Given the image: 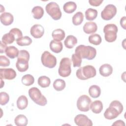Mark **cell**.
<instances>
[{"mask_svg": "<svg viewBox=\"0 0 126 126\" xmlns=\"http://www.w3.org/2000/svg\"><path fill=\"white\" fill-rule=\"evenodd\" d=\"M75 54L81 59H86L88 60L94 59L96 55L95 48L91 46L80 45L75 49Z\"/></svg>", "mask_w": 126, "mask_h": 126, "instance_id": "obj_1", "label": "cell"}, {"mask_svg": "<svg viewBox=\"0 0 126 126\" xmlns=\"http://www.w3.org/2000/svg\"><path fill=\"white\" fill-rule=\"evenodd\" d=\"M29 60L30 54L27 50H21L19 51L16 63V67L19 71L23 72L28 70L29 68L28 62Z\"/></svg>", "mask_w": 126, "mask_h": 126, "instance_id": "obj_2", "label": "cell"}, {"mask_svg": "<svg viewBox=\"0 0 126 126\" xmlns=\"http://www.w3.org/2000/svg\"><path fill=\"white\" fill-rule=\"evenodd\" d=\"M96 74V69L94 66L91 65H85L78 69L76 72L77 77L82 80H87L94 77Z\"/></svg>", "mask_w": 126, "mask_h": 126, "instance_id": "obj_3", "label": "cell"}, {"mask_svg": "<svg viewBox=\"0 0 126 126\" xmlns=\"http://www.w3.org/2000/svg\"><path fill=\"white\" fill-rule=\"evenodd\" d=\"M28 93L30 98L36 104L40 106H45L47 104L46 98L42 94L40 91L37 88H31L29 89Z\"/></svg>", "mask_w": 126, "mask_h": 126, "instance_id": "obj_4", "label": "cell"}, {"mask_svg": "<svg viewBox=\"0 0 126 126\" xmlns=\"http://www.w3.org/2000/svg\"><path fill=\"white\" fill-rule=\"evenodd\" d=\"M103 32L105 40L108 42H113L117 39L118 27L114 24H107L104 26Z\"/></svg>", "mask_w": 126, "mask_h": 126, "instance_id": "obj_5", "label": "cell"}, {"mask_svg": "<svg viewBox=\"0 0 126 126\" xmlns=\"http://www.w3.org/2000/svg\"><path fill=\"white\" fill-rule=\"evenodd\" d=\"M71 72V60L69 58L64 57L62 59L58 69L59 74L63 77L69 76Z\"/></svg>", "mask_w": 126, "mask_h": 126, "instance_id": "obj_6", "label": "cell"}, {"mask_svg": "<svg viewBox=\"0 0 126 126\" xmlns=\"http://www.w3.org/2000/svg\"><path fill=\"white\" fill-rule=\"evenodd\" d=\"M45 10L47 13L55 20H59L62 17V12L57 3L51 1L46 4Z\"/></svg>", "mask_w": 126, "mask_h": 126, "instance_id": "obj_7", "label": "cell"}, {"mask_svg": "<svg viewBox=\"0 0 126 126\" xmlns=\"http://www.w3.org/2000/svg\"><path fill=\"white\" fill-rule=\"evenodd\" d=\"M41 61L44 66L49 68H54L57 64L56 58L47 51H45L42 54Z\"/></svg>", "mask_w": 126, "mask_h": 126, "instance_id": "obj_8", "label": "cell"}, {"mask_svg": "<svg viewBox=\"0 0 126 126\" xmlns=\"http://www.w3.org/2000/svg\"><path fill=\"white\" fill-rule=\"evenodd\" d=\"M91 99L87 95H81L77 101V107L79 110L82 112H87L90 110L92 103Z\"/></svg>", "mask_w": 126, "mask_h": 126, "instance_id": "obj_9", "label": "cell"}, {"mask_svg": "<svg viewBox=\"0 0 126 126\" xmlns=\"http://www.w3.org/2000/svg\"><path fill=\"white\" fill-rule=\"evenodd\" d=\"M116 7L112 4L107 5L101 12V17L104 20L112 19L117 13Z\"/></svg>", "mask_w": 126, "mask_h": 126, "instance_id": "obj_10", "label": "cell"}, {"mask_svg": "<svg viewBox=\"0 0 126 126\" xmlns=\"http://www.w3.org/2000/svg\"><path fill=\"white\" fill-rule=\"evenodd\" d=\"M75 123L79 126H92L93 122L89 118L84 114H79L74 119Z\"/></svg>", "mask_w": 126, "mask_h": 126, "instance_id": "obj_11", "label": "cell"}, {"mask_svg": "<svg viewBox=\"0 0 126 126\" xmlns=\"http://www.w3.org/2000/svg\"><path fill=\"white\" fill-rule=\"evenodd\" d=\"M0 78L6 80H12L16 76V72L11 68H0Z\"/></svg>", "mask_w": 126, "mask_h": 126, "instance_id": "obj_12", "label": "cell"}, {"mask_svg": "<svg viewBox=\"0 0 126 126\" xmlns=\"http://www.w3.org/2000/svg\"><path fill=\"white\" fill-rule=\"evenodd\" d=\"M30 33L34 38H39L43 35L44 29L42 25L40 24H35L31 27Z\"/></svg>", "mask_w": 126, "mask_h": 126, "instance_id": "obj_13", "label": "cell"}, {"mask_svg": "<svg viewBox=\"0 0 126 126\" xmlns=\"http://www.w3.org/2000/svg\"><path fill=\"white\" fill-rule=\"evenodd\" d=\"M120 114V112L117 109L109 105L104 113V117L107 120H113L116 118Z\"/></svg>", "mask_w": 126, "mask_h": 126, "instance_id": "obj_14", "label": "cell"}, {"mask_svg": "<svg viewBox=\"0 0 126 126\" xmlns=\"http://www.w3.org/2000/svg\"><path fill=\"white\" fill-rule=\"evenodd\" d=\"M1 23L4 26L10 25L14 21V17L12 14L9 12H4L0 16Z\"/></svg>", "mask_w": 126, "mask_h": 126, "instance_id": "obj_15", "label": "cell"}, {"mask_svg": "<svg viewBox=\"0 0 126 126\" xmlns=\"http://www.w3.org/2000/svg\"><path fill=\"white\" fill-rule=\"evenodd\" d=\"M99 72L101 76L108 77L112 73L113 67L110 64L105 63L100 66L99 69Z\"/></svg>", "mask_w": 126, "mask_h": 126, "instance_id": "obj_16", "label": "cell"}, {"mask_svg": "<svg viewBox=\"0 0 126 126\" xmlns=\"http://www.w3.org/2000/svg\"><path fill=\"white\" fill-rule=\"evenodd\" d=\"M97 30V26L95 22H86L83 26V31L87 34L94 33Z\"/></svg>", "mask_w": 126, "mask_h": 126, "instance_id": "obj_17", "label": "cell"}, {"mask_svg": "<svg viewBox=\"0 0 126 126\" xmlns=\"http://www.w3.org/2000/svg\"><path fill=\"white\" fill-rule=\"evenodd\" d=\"M90 109H91L93 113L95 114H99L103 109L102 102L99 100H96L92 102L90 105Z\"/></svg>", "mask_w": 126, "mask_h": 126, "instance_id": "obj_18", "label": "cell"}, {"mask_svg": "<svg viewBox=\"0 0 126 126\" xmlns=\"http://www.w3.org/2000/svg\"><path fill=\"white\" fill-rule=\"evenodd\" d=\"M6 55L10 59H14L17 57L19 54L18 49L14 46H8L5 51Z\"/></svg>", "mask_w": 126, "mask_h": 126, "instance_id": "obj_19", "label": "cell"}, {"mask_svg": "<svg viewBox=\"0 0 126 126\" xmlns=\"http://www.w3.org/2000/svg\"><path fill=\"white\" fill-rule=\"evenodd\" d=\"M65 32L61 29H57L54 30L52 33V36L54 40L61 41L65 37Z\"/></svg>", "mask_w": 126, "mask_h": 126, "instance_id": "obj_20", "label": "cell"}, {"mask_svg": "<svg viewBox=\"0 0 126 126\" xmlns=\"http://www.w3.org/2000/svg\"><path fill=\"white\" fill-rule=\"evenodd\" d=\"M50 50L55 53H60L63 48V43L61 41L51 40L49 45Z\"/></svg>", "mask_w": 126, "mask_h": 126, "instance_id": "obj_21", "label": "cell"}, {"mask_svg": "<svg viewBox=\"0 0 126 126\" xmlns=\"http://www.w3.org/2000/svg\"><path fill=\"white\" fill-rule=\"evenodd\" d=\"M77 38L72 35H68L64 41L65 46L68 49H71L73 48L74 46L77 44Z\"/></svg>", "mask_w": 126, "mask_h": 126, "instance_id": "obj_22", "label": "cell"}, {"mask_svg": "<svg viewBox=\"0 0 126 126\" xmlns=\"http://www.w3.org/2000/svg\"><path fill=\"white\" fill-rule=\"evenodd\" d=\"M17 106L20 110H24L27 108L28 105V100L27 97L24 95L20 96L16 102Z\"/></svg>", "mask_w": 126, "mask_h": 126, "instance_id": "obj_23", "label": "cell"}, {"mask_svg": "<svg viewBox=\"0 0 126 126\" xmlns=\"http://www.w3.org/2000/svg\"><path fill=\"white\" fill-rule=\"evenodd\" d=\"M77 5L74 1H68L65 2L63 6V9L65 13L70 14L75 11Z\"/></svg>", "mask_w": 126, "mask_h": 126, "instance_id": "obj_24", "label": "cell"}, {"mask_svg": "<svg viewBox=\"0 0 126 126\" xmlns=\"http://www.w3.org/2000/svg\"><path fill=\"white\" fill-rule=\"evenodd\" d=\"M89 94L92 97L94 98H97L100 95L101 89L97 85H92L89 89Z\"/></svg>", "mask_w": 126, "mask_h": 126, "instance_id": "obj_25", "label": "cell"}, {"mask_svg": "<svg viewBox=\"0 0 126 126\" xmlns=\"http://www.w3.org/2000/svg\"><path fill=\"white\" fill-rule=\"evenodd\" d=\"M14 123L17 126H26L28 123V120L25 115L20 114L15 117Z\"/></svg>", "mask_w": 126, "mask_h": 126, "instance_id": "obj_26", "label": "cell"}, {"mask_svg": "<svg viewBox=\"0 0 126 126\" xmlns=\"http://www.w3.org/2000/svg\"><path fill=\"white\" fill-rule=\"evenodd\" d=\"M32 13L33 14V17L35 19H41L44 14V10L40 6H35L33 7Z\"/></svg>", "mask_w": 126, "mask_h": 126, "instance_id": "obj_27", "label": "cell"}, {"mask_svg": "<svg viewBox=\"0 0 126 126\" xmlns=\"http://www.w3.org/2000/svg\"><path fill=\"white\" fill-rule=\"evenodd\" d=\"M84 20V15L82 12L79 11L76 13L72 17V23L75 26H78L81 24Z\"/></svg>", "mask_w": 126, "mask_h": 126, "instance_id": "obj_28", "label": "cell"}, {"mask_svg": "<svg viewBox=\"0 0 126 126\" xmlns=\"http://www.w3.org/2000/svg\"><path fill=\"white\" fill-rule=\"evenodd\" d=\"M16 40L15 35L11 32L4 34L1 38L2 42L5 44H10Z\"/></svg>", "mask_w": 126, "mask_h": 126, "instance_id": "obj_29", "label": "cell"}, {"mask_svg": "<svg viewBox=\"0 0 126 126\" xmlns=\"http://www.w3.org/2000/svg\"><path fill=\"white\" fill-rule=\"evenodd\" d=\"M97 16V11L93 8H88L85 11V17L87 20L93 21Z\"/></svg>", "mask_w": 126, "mask_h": 126, "instance_id": "obj_30", "label": "cell"}, {"mask_svg": "<svg viewBox=\"0 0 126 126\" xmlns=\"http://www.w3.org/2000/svg\"><path fill=\"white\" fill-rule=\"evenodd\" d=\"M38 84L41 88L48 87L51 83L50 79L46 76H41L39 77L37 80Z\"/></svg>", "mask_w": 126, "mask_h": 126, "instance_id": "obj_31", "label": "cell"}, {"mask_svg": "<svg viewBox=\"0 0 126 126\" xmlns=\"http://www.w3.org/2000/svg\"><path fill=\"white\" fill-rule=\"evenodd\" d=\"M66 86L65 82L61 79H57L53 82V87L54 89L57 91H61L63 90Z\"/></svg>", "mask_w": 126, "mask_h": 126, "instance_id": "obj_32", "label": "cell"}, {"mask_svg": "<svg viewBox=\"0 0 126 126\" xmlns=\"http://www.w3.org/2000/svg\"><path fill=\"white\" fill-rule=\"evenodd\" d=\"M88 39L90 43L95 45H99L102 41L100 35L97 33L91 34L89 36Z\"/></svg>", "mask_w": 126, "mask_h": 126, "instance_id": "obj_33", "label": "cell"}, {"mask_svg": "<svg viewBox=\"0 0 126 126\" xmlns=\"http://www.w3.org/2000/svg\"><path fill=\"white\" fill-rule=\"evenodd\" d=\"M23 84L27 86H30L32 85L34 82V78L31 74H26L24 75L21 79Z\"/></svg>", "mask_w": 126, "mask_h": 126, "instance_id": "obj_34", "label": "cell"}, {"mask_svg": "<svg viewBox=\"0 0 126 126\" xmlns=\"http://www.w3.org/2000/svg\"><path fill=\"white\" fill-rule=\"evenodd\" d=\"M16 43L20 46H28L31 45L32 43V39L29 36H25L17 40Z\"/></svg>", "mask_w": 126, "mask_h": 126, "instance_id": "obj_35", "label": "cell"}, {"mask_svg": "<svg viewBox=\"0 0 126 126\" xmlns=\"http://www.w3.org/2000/svg\"><path fill=\"white\" fill-rule=\"evenodd\" d=\"M71 61L72 62L73 67H80L81 65L82 60V59L76 55L75 53L73 54L71 57Z\"/></svg>", "mask_w": 126, "mask_h": 126, "instance_id": "obj_36", "label": "cell"}, {"mask_svg": "<svg viewBox=\"0 0 126 126\" xmlns=\"http://www.w3.org/2000/svg\"><path fill=\"white\" fill-rule=\"evenodd\" d=\"M9 100V95L4 92L0 93V104L1 105H4L6 104Z\"/></svg>", "mask_w": 126, "mask_h": 126, "instance_id": "obj_37", "label": "cell"}, {"mask_svg": "<svg viewBox=\"0 0 126 126\" xmlns=\"http://www.w3.org/2000/svg\"><path fill=\"white\" fill-rule=\"evenodd\" d=\"M109 105L113 106L116 109H117L120 114L122 113L123 111V105L120 101L117 100H113L110 103Z\"/></svg>", "mask_w": 126, "mask_h": 126, "instance_id": "obj_38", "label": "cell"}, {"mask_svg": "<svg viewBox=\"0 0 126 126\" xmlns=\"http://www.w3.org/2000/svg\"><path fill=\"white\" fill-rule=\"evenodd\" d=\"M9 32H12L15 35L16 41L17 40H18V39L23 37L22 36V35H23L22 32H21V31L20 29H19L18 28H13V29H11Z\"/></svg>", "mask_w": 126, "mask_h": 126, "instance_id": "obj_39", "label": "cell"}, {"mask_svg": "<svg viewBox=\"0 0 126 126\" xmlns=\"http://www.w3.org/2000/svg\"><path fill=\"white\" fill-rule=\"evenodd\" d=\"M10 65L9 60L4 56L1 55L0 56V66H8Z\"/></svg>", "mask_w": 126, "mask_h": 126, "instance_id": "obj_40", "label": "cell"}, {"mask_svg": "<svg viewBox=\"0 0 126 126\" xmlns=\"http://www.w3.org/2000/svg\"><path fill=\"white\" fill-rule=\"evenodd\" d=\"M103 1V0H89V2L92 6H98L101 4Z\"/></svg>", "mask_w": 126, "mask_h": 126, "instance_id": "obj_41", "label": "cell"}, {"mask_svg": "<svg viewBox=\"0 0 126 126\" xmlns=\"http://www.w3.org/2000/svg\"><path fill=\"white\" fill-rule=\"evenodd\" d=\"M0 53H3L5 52V49L7 47L6 46V44L3 43L2 41H0Z\"/></svg>", "mask_w": 126, "mask_h": 126, "instance_id": "obj_42", "label": "cell"}, {"mask_svg": "<svg viewBox=\"0 0 126 126\" xmlns=\"http://www.w3.org/2000/svg\"><path fill=\"white\" fill-rule=\"evenodd\" d=\"M126 17L124 16L121 18L120 20V25L121 27L125 30H126Z\"/></svg>", "mask_w": 126, "mask_h": 126, "instance_id": "obj_43", "label": "cell"}, {"mask_svg": "<svg viewBox=\"0 0 126 126\" xmlns=\"http://www.w3.org/2000/svg\"><path fill=\"white\" fill-rule=\"evenodd\" d=\"M112 126H125V124L124 122L122 120H119L115 121L113 124Z\"/></svg>", "mask_w": 126, "mask_h": 126, "instance_id": "obj_44", "label": "cell"}, {"mask_svg": "<svg viewBox=\"0 0 126 126\" xmlns=\"http://www.w3.org/2000/svg\"><path fill=\"white\" fill-rule=\"evenodd\" d=\"M0 80H1V87H0V88H2L3 87V84H4V82H3V81H2V79L0 78Z\"/></svg>", "mask_w": 126, "mask_h": 126, "instance_id": "obj_45", "label": "cell"}]
</instances>
